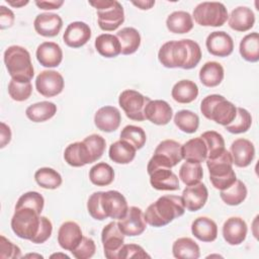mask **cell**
<instances>
[{
    "instance_id": "cell-1",
    "label": "cell",
    "mask_w": 259,
    "mask_h": 259,
    "mask_svg": "<svg viewBox=\"0 0 259 259\" xmlns=\"http://www.w3.org/2000/svg\"><path fill=\"white\" fill-rule=\"evenodd\" d=\"M158 60L165 68L190 70L200 62L201 49L196 41L189 38L169 40L160 48Z\"/></svg>"
},
{
    "instance_id": "cell-2",
    "label": "cell",
    "mask_w": 259,
    "mask_h": 259,
    "mask_svg": "<svg viewBox=\"0 0 259 259\" xmlns=\"http://www.w3.org/2000/svg\"><path fill=\"white\" fill-rule=\"evenodd\" d=\"M185 206L181 196L163 195L151 203L145 213V221L152 227L161 228L170 224L176 218L183 215Z\"/></svg>"
},
{
    "instance_id": "cell-3",
    "label": "cell",
    "mask_w": 259,
    "mask_h": 259,
    "mask_svg": "<svg viewBox=\"0 0 259 259\" xmlns=\"http://www.w3.org/2000/svg\"><path fill=\"white\" fill-rule=\"evenodd\" d=\"M4 64L11 79L19 82H30L34 70L29 52L20 46H10L4 52Z\"/></svg>"
},
{
    "instance_id": "cell-4",
    "label": "cell",
    "mask_w": 259,
    "mask_h": 259,
    "mask_svg": "<svg viewBox=\"0 0 259 259\" xmlns=\"http://www.w3.org/2000/svg\"><path fill=\"white\" fill-rule=\"evenodd\" d=\"M205 162L209 172V181L215 189L224 190L236 181L232 156L228 150L225 149L220 154L206 158Z\"/></svg>"
},
{
    "instance_id": "cell-5",
    "label": "cell",
    "mask_w": 259,
    "mask_h": 259,
    "mask_svg": "<svg viewBox=\"0 0 259 259\" xmlns=\"http://www.w3.org/2000/svg\"><path fill=\"white\" fill-rule=\"evenodd\" d=\"M200 111L205 118L225 126L236 117L237 107L223 95L210 94L202 99Z\"/></svg>"
},
{
    "instance_id": "cell-6",
    "label": "cell",
    "mask_w": 259,
    "mask_h": 259,
    "mask_svg": "<svg viewBox=\"0 0 259 259\" xmlns=\"http://www.w3.org/2000/svg\"><path fill=\"white\" fill-rule=\"evenodd\" d=\"M89 4L96 9L97 22L104 31L117 29L124 21V11L121 4L116 0H95Z\"/></svg>"
},
{
    "instance_id": "cell-7",
    "label": "cell",
    "mask_w": 259,
    "mask_h": 259,
    "mask_svg": "<svg viewBox=\"0 0 259 259\" xmlns=\"http://www.w3.org/2000/svg\"><path fill=\"white\" fill-rule=\"evenodd\" d=\"M40 217L41 215L32 208H16L11 218V229L17 237L31 242L39 230Z\"/></svg>"
},
{
    "instance_id": "cell-8",
    "label": "cell",
    "mask_w": 259,
    "mask_h": 259,
    "mask_svg": "<svg viewBox=\"0 0 259 259\" xmlns=\"http://www.w3.org/2000/svg\"><path fill=\"white\" fill-rule=\"evenodd\" d=\"M192 17L201 26L219 27L228 20V10L221 2H201L193 10Z\"/></svg>"
},
{
    "instance_id": "cell-9",
    "label": "cell",
    "mask_w": 259,
    "mask_h": 259,
    "mask_svg": "<svg viewBox=\"0 0 259 259\" xmlns=\"http://www.w3.org/2000/svg\"><path fill=\"white\" fill-rule=\"evenodd\" d=\"M150 101V97L133 89L122 91L118 97V104L124 111L125 115L130 119L136 121H143L146 119L145 108Z\"/></svg>"
},
{
    "instance_id": "cell-10",
    "label": "cell",
    "mask_w": 259,
    "mask_h": 259,
    "mask_svg": "<svg viewBox=\"0 0 259 259\" xmlns=\"http://www.w3.org/2000/svg\"><path fill=\"white\" fill-rule=\"evenodd\" d=\"M101 242L104 256L107 259H118V252L124 244V235L117 223L110 222L101 231Z\"/></svg>"
},
{
    "instance_id": "cell-11",
    "label": "cell",
    "mask_w": 259,
    "mask_h": 259,
    "mask_svg": "<svg viewBox=\"0 0 259 259\" xmlns=\"http://www.w3.org/2000/svg\"><path fill=\"white\" fill-rule=\"evenodd\" d=\"M65 81L63 76L55 70L41 71L35 79L36 91L44 97L59 95L64 89Z\"/></svg>"
},
{
    "instance_id": "cell-12",
    "label": "cell",
    "mask_w": 259,
    "mask_h": 259,
    "mask_svg": "<svg viewBox=\"0 0 259 259\" xmlns=\"http://www.w3.org/2000/svg\"><path fill=\"white\" fill-rule=\"evenodd\" d=\"M101 205L106 218L113 220L122 219L128 210L125 197L117 190L102 191Z\"/></svg>"
},
{
    "instance_id": "cell-13",
    "label": "cell",
    "mask_w": 259,
    "mask_h": 259,
    "mask_svg": "<svg viewBox=\"0 0 259 259\" xmlns=\"http://www.w3.org/2000/svg\"><path fill=\"white\" fill-rule=\"evenodd\" d=\"M117 225L122 234L128 237L140 236L147 228L144 212L138 206L128 207L126 214L122 219L118 220Z\"/></svg>"
},
{
    "instance_id": "cell-14",
    "label": "cell",
    "mask_w": 259,
    "mask_h": 259,
    "mask_svg": "<svg viewBox=\"0 0 259 259\" xmlns=\"http://www.w3.org/2000/svg\"><path fill=\"white\" fill-rule=\"evenodd\" d=\"M150 176V183L157 190L174 191L179 189L178 176L168 167H155L147 170Z\"/></svg>"
},
{
    "instance_id": "cell-15",
    "label": "cell",
    "mask_w": 259,
    "mask_h": 259,
    "mask_svg": "<svg viewBox=\"0 0 259 259\" xmlns=\"http://www.w3.org/2000/svg\"><path fill=\"white\" fill-rule=\"evenodd\" d=\"M205 46L210 55L221 58L230 56L234 51L232 36L222 30L210 32L206 37Z\"/></svg>"
},
{
    "instance_id": "cell-16",
    "label": "cell",
    "mask_w": 259,
    "mask_h": 259,
    "mask_svg": "<svg viewBox=\"0 0 259 259\" xmlns=\"http://www.w3.org/2000/svg\"><path fill=\"white\" fill-rule=\"evenodd\" d=\"M91 38V28L83 21H74L68 24L63 34L64 42L73 49H78L87 44Z\"/></svg>"
},
{
    "instance_id": "cell-17",
    "label": "cell",
    "mask_w": 259,
    "mask_h": 259,
    "mask_svg": "<svg viewBox=\"0 0 259 259\" xmlns=\"http://www.w3.org/2000/svg\"><path fill=\"white\" fill-rule=\"evenodd\" d=\"M181 197L187 210L197 211L204 206L208 198V190L203 183L199 182L186 186L182 191Z\"/></svg>"
},
{
    "instance_id": "cell-18",
    "label": "cell",
    "mask_w": 259,
    "mask_h": 259,
    "mask_svg": "<svg viewBox=\"0 0 259 259\" xmlns=\"http://www.w3.org/2000/svg\"><path fill=\"white\" fill-rule=\"evenodd\" d=\"M248 233L246 222L239 217H231L223 225V237L225 241L232 246L242 244Z\"/></svg>"
},
{
    "instance_id": "cell-19",
    "label": "cell",
    "mask_w": 259,
    "mask_h": 259,
    "mask_svg": "<svg viewBox=\"0 0 259 259\" xmlns=\"http://www.w3.org/2000/svg\"><path fill=\"white\" fill-rule=\"evenodd\" d=\"M230 153L233 164L237 167L245 168L252 163L255 157V147L251 141L240 138L232 143Z\"/></svg>"
},
{
    "instance_id": "cell-20",
    "label": "cell",
    "mask_w": 259,
    "mask_h": 259,
    "mask_svg": "<svg viewBox=\"0 0 259 259\" xmlns=\"http://www.w3.org/2000/svg\"><path fill=\"white\" fill-rule=\"evenodd\" d=\"M121 121V115L119 110L110 105L100 107L94 115V124L95 126L102 132L112 133L115 132Z\"/></svg>"
},
{
    "instance_id": "cell-21",
    "label": "cell",
    "mask_w": 259,
    "mask_h": 259,
    "mask_svg": "<svg viewBox=\"0 0 259 259\" xmlns=\"http://www.w3.org/2000/svg\"><path fill=\"white\" fill-rule=\"evenodd\" d=\"M33 26L35 31L45 37H54L59 34L63 27V20L60 15L45 12L36 15Z\"/></svg>"
},
{
    "instance_id": "cell-22",
    "label": "cell",
    "mask_w": 259,
    "mask_h": 259,
    "mask_svg": "<svg viewBox=\"0 0 259 259\" xmlns=\"http://www.w3.org/2000/svg\"><path fill=\"white\" fill-rule=\"evenodd\" d=\"M82 238V230L76 222H65L61 225L58 231V243L60 247L70 252L79 245Z\"/></svg>"
},
{
    "instance_id": "cell-23",
    "label": "cell",
    "mask_w": 259,
    "mask_h": 259,
    "mask_svg": "<svg viewBox=\"0 0 259 259\" xmlns=\"http://www.w3.org/2000/svg\"><path fill=\"white\" fill-rule=\"evenodd\" d=\"M173 116V109L165 100H151L145 108V117L157 125L167 124Z\"/></svg>"
},
{
    "instance_id": "cell-24",
    "label": "cell",
    "mask_w": 259,
    "mask_h": 259,
    "mask_svg": "<svg viewBox=\"0 0 259 259\" xmlns=\"http://www.w3.org/2000/svg\"><path fill=\"white\" fill-rule=\"evenodd\" d=\"M35 56L41 66L55 68L62 63L63 51L57 42L44 41L37 47Z\"/></svg>"
},
{
    "instance_id": "cell-25",
    "label": "cell",
    "mask_w": 259,
    "mask_h": 259,
    "mask_svg": "<svg viewBox=\"0 0 259 259\" xmlns=\"http://www.w3.org/2000/svg\"><path fill=\"white\" fill-rule=\"evenodd\" d=\"M64 159L67 164L72 167H83L93 163L88 147L83 141L75 142L67 146L64 152Z\"/></svg>"
},
{
    "instance_id": "cell-26",
    "label": "cell",
    "mask_w": 259,
    "mask_h": 259,
    "mask_svg": "<svg viewBox=\"0 0 259 259\" xmlns=\"http://www.w3.org/2000/svg\"><path fill=\"white\" fill-rule=\"evenodd\" d=\"M229 26L235 30L244 32L251 29L255 23V14L251 8L239 6L232 10L228 17Z\"/></svg>"
},
{
    "instance_id": "cell-27",
    "label": "cell",
    "mask_w": 259,
    "mask_h": 259,
    "mask_svg": "<svg viewBox=\"0 0 259 259\" xmlns=\"http://www.w3.org/2000/svg\"><path fill=\"white\" fill-rule=\"evenodd\" d=\"M192 235L201 242H213L218 237V226L207 217H198L191 224Z\"/></svg>"
},
{
    "instance_id": "cell-28",
    "label": "cell",
    "mask_w": 259,
    "mask_h": 259,
    "mask_svg": "<svg viewBox=\"0 0 259 259\" xmlns=\"http://www.w3.org/2000/svg\"><path fill=\"white\" fill-rule=\"evenodd\" d=\"M182 158L193 163L204 162L207 158V148L204 141L200 138H193L184 143L181 147Z\"/></svg>"
},
{
    "instance_id": "cell-29",
    "label": "cell",
    "mask_w": 259,
    "mask_h": 259,
    "mask_svg": "<svg viewBox=\"0 0 259 259\" xmlns=\"http://www.w3.org/2000/svg\"><path fill=\"white\" fill-rule=\"evenodd\" d=\"M171 96L178 103H190L198 96V86L191 80H180L172 87Z\"/></svg>"
},
{
    "instance_id": "cell-30",
    "label": "cell",
    "mask_w": 259,
    "mask_h": 259,
    "mask_svg": "<svg viewBox=\"0 0 259 259\" xmlns=\"http://www.w3.org/2000/svg\"><path fill=\"white\" fill-rule=\"evenodd\" d=\"M166 26L170 32L183 34L193 28V19L190 13L178 10L170 13L166 19Z\"/></svg>"
},
{
    "instance_id": "cell-31",
    "label": "cell",
    "mask_w": 259,
    "mask_h": 259,
    "mask_svg": "<svg viewBox=\"0 0 259 259\" xmlns=\"http://www.w3.org/2000/svg\"><path fill=\"white\" fill-rule=\"evenodd\" d=\"M225 76L224 67L214 61L206 62L199 71V80L205 87L219 86Z\"/></svg>"
},
{
    "instance_id": "cell-32",
    "label": "cell",
    "mask_w": 259,
    "mask_h": 259,
    "mask_svg": "<svg viewBox=\"0 0 259 259\" xmlns=\"http://www.w3.org/2000/svg\"><path fill=\"white\" fill-rule=\"evenodd\" d=\"M136 148L130 143L118 140L109 147L108 156L116 164H130L136 157Z\"/></svg>"
},
{
    "instance_id": "cell-33",
    "label": "cell",
    "mask_w": 259,
    "mask_h": 259,
    "mask_svg": "<svg viewBox=\"0 0 259 259\" xmlns=\"http://www.w3.org/2000/svg\"><path fill=\"white\" fill-rule=\"evenodd\" d=\"M116 37L120 44V54L132 55L141 46V34L135 27H123L116 32Z\"/></svg>"
},
{
    "instance_id": "cell-34",
    "label": "cell",
    "mask_w": 259,
    "mask_h": 259,
    "mask_svg": "<svg viewBox=\"0 0 259 259\" xmlns=\"http://www.w3.org/2000/svg\"><path fill=\"white\" fill-rule=\"evenodd\" d=\"M57 113V105L51 101H40L29 105L25 110L26 117L33 122H44Z\"/></svg>"
},
{
    "instance_id": "cell-35",
    "label": "cell",
    "mask_w": 259,
    "mask_h": 259,
    "mask_svg": "<svg viewBox=\"0 0 259 259\" xmlns=\"http://www.w3.org/2000/svg\"><path fill=\"white\" fill-rule=\"evenodd\" d=\"M172 253L178 259H197L200 256V249L194 240L182 237L173 243Z\"/></svg>"
},
{
    "instance_id": "cell-36",
    "label": "cell",
    "mask_w": 259,
    "mask_h": 259,
    "mask_svg": "<svg viewBox=\"0 0 259 259\" xmlns=\"http://www.w3.org/2000/svg\"><path fill=\"white\" fill-rule=\"evenodd\" d=\"M97 53L104 58H115L120 54V44L116 35L102 33L98 35L94 42Z\"/></svg>"
},
{
    "instance_id": "cell-37",
    "label": "cell",
    "mask_w": 259,
    "mask_h": 259,
    "mask_svg": "<svg viewBox=\"0 0 259 259\" xmlns=\"http://www.w3.org/2000/svg\"><path fill=\"white\" fill-rule=\"evenodd\" d=\"M248 190L245 183L242 180L236 179V181L228 188L221 190L220 196L222 200L228 205H239L247 197Z\"/></svg>"
},
{
    "instance_id": "cell-38",
    "label": "cell",
    "mask_w": 259,
    "mask_h": 259,
    "mask_svg": "<svg viewBox=\"0 0 259 259\" xmlns=\"http://www.w3.org/2000/svg\"><path fill=\"white\" fill-rule=\"evenodd\" d=\"M239 52L242 58L250 63L259 61V35L258 32H251L245 35L240 41Z\"/></svg>"
},
{
    "instance_id": "cell-39",
    "label": "cell",
    "mask_w": 259,
    "mask_h": 259,
    "mask_svg": "<svg viewBox=\"0 0 259 259\" xmlns=\"http://www.w3.org/2000/svg\"><path fill=\"white\" fill-rule=\"evenodd\" d=\"M89 179L94 185L107 186L114 180L113 168L105 162H99L89 170Z\"/></svg>"
},
{
    "instance_id": "cell-40",
    "label": "cell",
    "mask_w": 259,
    "mask_h": 259,
    "mask_svg": "<svg viewBox=\"0 0 259 259\" xmlns=\"http://www.w3.org/2000/svg\"><path fill=\"white\" fill-rule=\"evenodd\" d=\"M35 182L45 189H57L61 186L63 179L61 174L50 167H42L34 173Z\"/></svg>"
},
{
    "instance_id": "cell-41",
    "label": "cell",
    "mask_w": 259,
    "mask_h": 259,
    "mask_svg": "<svg viewBox=\"0 0 259 259\" xmlns=\"http://www.w3.org/2000/svg\"><path fill=\"white\" fill-rule=\"evenodd\" d=\"M182 145L174 140H164L156 147L154 154H159L167 158L172 166H176L178 163H180L182 158V152H181Z\"/></svg>"
},
{
    "instance_id": "cell-42",
    "label": "cell",
    "mask_w": 259,
    "mask_h": 259,
    "mask_svg": "<svg viewBox=\"0 0 259 259\" xmlns=\"http://www.w3.org/2000/svg\"><path fill=\"white\" fill-rule=\"evenodd\" d=\"M174 123L183 133L193 134L198 130L199 117L191 110L182 109L175 113Z\"/></svg>"
},
{
    "instance_id": "cell-43",
    "label": "cell",
    "mask_w": 259,
    "mask_h": 259,
    "mask_svg": "<svg viewBox=\"0 0 259 259\" xmlns=\"http://www.w3.org/2000/svg\"><path fill=\"white\" fill-rule=\"evenodd\" d=\"M203 177V169L200 163L185 161L179 169V178L186 185L197 184Z\"/></svg>"
},
{
    "instance_id": "cell-44",
    "label": "cell",
    "mask_w": 259,
    "mask_h": 259,
    "mask_svg": "<svg viewBox=\"0 0 259 259\" xmlns=\"http://www.w3.org/2000/svg\"><path fill=\"white\" fill-rule=\"evenodd\" d=\"M133 145L136 150L142 149L147 141V136L145 131L138 125L128 124L125 125L120 132V139Z\"/></svg>"
},
{
    "instance_id": "cell-45",
    "label": "cell",
    "mask_w": 259,
    "mask_h": 259,
    "mask_svg": "<svg viewBox=\"0 0 259 259\" xmlns=\"http://www.w3.org/2000/svg\"><path fill=\"white\" fill-rule=\"evenodd\" d=\"M252 124L251 113L242 107H237V113L234 120L225 125V128L232 134H243L246 133Z\"/></svg>"
},
{
    "instance_id": "cell-46",
    "label": "cell",
    "mask_w": 259,
    "mask_h": 259,
    "mask_svg": "<svg viewBox=\"0 0 259 259\" xmlns=\"http://www.w3.org/2000/svg\"><path fill=\"white\" fill-rule=\"evenodd\" d=\"M200 138L204 141L207 148V158H211L221 152L225 148V140L223 136L215 131H207L201 134Z\"/></svg>"
},
{
    "instance_id": "cell-47",
    "label": "cell",
    "mask_w": 259,
    "mask_h": 259,
    "mask_svg": "<svg viewBox=\"0 0 259 259\" xmlns=\"http://www.w3.org/2000/svg\"><path fill=\"white\" fill-rule=\"evenodd\" d=\"M44 205L45 199L40 193H38L37 191H28L18 198L15 204V209L20 207H29L40 214L44 209Z\"/></svg>"
},
{
    "instance_id": "cell-48",
    "label": "cell",
    "mask_w": 259,
    "mask_h": 259,
    "mask_svg": "<svg viewBox=\"0 0 259 259\" xmlns=\"http://www.w3.org/2000/svg\"><path fill=\"white\" fill-rule=\"evenodd\" d=\"M32 93V85L30 82H19L11 79L8 84L9 96L18 102L27 100Z\"/></svg>"
},
{
    "instance_id": "cell-49",
    "label": "cell",
    "mask_w": 259,
    "mask_h": 259,
    "mask_svg": "<svg viewBox=\"0 0 259 259\" xmlns=\"http://www.w3.org/2000/svg\"><path fill=\"white\" fill-rule=\"evenodd\" d=\"M83 142L88 147V150L90 152L93 163L102 157V155L105 151V146H106V142L103 137H101L100 135H97V134H92V135L86 137L83 140Z\"/></svg>"
},
{
    "instance_id": "cell-50",
    "label": "cell",
    "mask_w": 259,
    "mask_h": 259,
    "mask_svg": "<svg viewBox=\"0 0 259 259\" xmlns=\"http://www.w3.org/2000/svg\"><path fill=\"white\" fill-rule=\"evenodd\" d=\"M96 251L95 242L86 236H83L79 245L71 252L76 259H89Z\"/></svg>"
},
{
    "instance_id": "cell-51",
    "label": "cell",
    "mask_w": 259,
    "mask_h": 259,
    "mask_svg": "<svg viewBox=\"0 0 259 259\" xmlns=\"http://www.w3.org/2000/svg\"><path fill=\"white\" fill-rule=\"evenodd\" d=\"M101 193L102 191H96L93 192L87 201V210L89 212V214L97 221H103L106 218L103 209H102V205H101Z\"/></svg>"
},
{
    "instance_id": "cell-52",
    "label": "cell",
    "mask_w": 259,
    "mask_h": 259,
    "mask_svg": "<svg viewBox=\"0 0 259 259\" xmlns=\"http://www.w3.org/2000/svg\"><path fill=\"white\" fill-rule=\"evenodd\" d=\"M21 257L20 248L6 239L3 235L0 236V258L1 259H15Z\"/></svg>"
},
{
    "instance_id": "cell-53",
    "label": "cell",
    "mask_w": 259,
    "mask_h": 259,
    "mask_svg": "<svg viewBox=\"0 0 259 259\" xmlns=\"http://www.w3.org/2000/svg\"><path fill=\"white\" fill-rule=\"evenodd\" d=\"M151 258L143 247L137 244H123L118 252V259Z\"/></svg>"
},
{
    "instance_id": "cell-54",
    "label": "cell",
    "mask_w": 259,
    "mask_h": 259,
    "mask_svg": "<svg viewBox=\"0 0 259 259\" xmlns=\"http://www.w3.org/2000/svg\"><path fill=\"white\" fill-rule=\"evenodd\" d=\"M53 232V225L52 222L47 218V217H40V226H39V230L36 234V236L32 239V243L34 244H42L45 243L47 240H49V238L51 237Z\"/></svg>"
},
{
    "instance_id": "cell-55",
    "label": "cell",
    "mask_w": 259,
    "mask_h": 259,
    "mask_svg": "<svg viewBox=\"0 0 259 259\" xmlns=\"http://www.w3.org/2000/svg\"><path fill=\"white\" fill-rule=\"evenodd\" d=\"M15 20L14 13L11 9L1 5L0 6V27L1 29L9 28L13 25Z\"/></svg>"
},
{
    "instance_id": "cell-56",
    "label": "cell",
    "mask_w": 259,
    "mask_h": 259,
    "mask_svg": "<svg viewBox=\"0 0 259 259\" xmlns=\"http://www.w3.org/2000/svg\"><path fill=\"white\" fill-rule=\"evenodd\" d=\"M0 148H4L11 141V130L3 121L0 123Z\"/></svg>"
},
{
    "instance_id": "cell-57",
    "label": "cell",
    "mask_w": 259,
    "mask_h": 259,
    "mask_svg": "<svg viewBox=\"0 0 259 259\" xmlns=\"http://www.w3.org/2000/svg\"><path fill=\"white\" fill-rule=\"evenodd\" d=\"M35 5L42 10H53L59 9L63 4V0H53V1H35Z\"/></svg>"
},
{
    "instance_id": "cell-58",
    "label": "cell",
    "mask_w": 259,
    "mask_h": 259,
    "mask_svg": "<svg viewBox=\"0 0 259 259\" xmlns=\"http://www.w3.org/2000/svg\"><path fill=\"white\" fill-rule=\"evenodd\" d=\"M135 6H137L141 10H149L155 5L154 0H140V1H133L132 2Z\"/></svg>"
},
{
    "instance_id": "cell-59",
    "label": "cell",
    "mask_w": 259,
    "mask_h": 259,
    "mask_svg": "<svg viewBox=\"0 0 259 259\" xmlns=\"http://www.w3.org/2000/svg\"><path fill=\"white\" fill-rule=\"evenodd\" d=\"M6 2L10 5V6H13V7H16V8H20L22 6H25L26 4L29 3L28 0H18V1H11V0H6Z\"/></svg>"
},
{
    "instance_id": "cell-60",
    "label": "cell",
    "mask_w": 259,
    "mask_h": 259,
    "mask_svg": "<svg viewBox=\"0 0 259 259\" xmlns=\"http://www.w3.org/2000/svg\"><path fill=\"white\" fill-rule=\"evenodd\" d=\"M59 256L64 257V258H69V256H67L66 254H53L51 257H52V258H54V257H59Z\"/></svg>"
}]
</instances>
